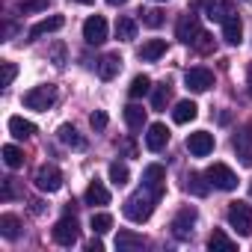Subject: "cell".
I'll use <instances>...</instances> for the list:
<instances>
[{
    "label": "cell",
    "mask_w": 252,
    "mask_h": 252,
    "mask_svg": "<svg viewBox=\"0 0 252 252\" xmlns=\"http://www.w3.org/2000/svg\"><path fill=\"white\" fill-rule=\"evenodd\" d=\"M158 193H152L149 187H140L137 193H131L128 199H125V217H128L131 222H146L152 214H155V205H158Z\"/></svg>",
    "instance_id": "obj_1"
},
{
    "label": "cell",
    "mask_w": 252,
    "mask_h": 252,
    "mask_svg": "<svg viewBox=\"0 0 252 252\" xmlns=\"http://www.w3.org/2000/svg\"><path fill=\"white\" fill-rule=\"evenodd\" d=\"M225 220H228L231 228H237V234H243V237L252 234V205H246V202H231L228 211H225Z\"/></svg>",
    "instance_id": "obj_2"
},
{
    "label": "cell",
    "mask_w": 252,
    "mask_h": 252,
    "mask_svg": "<svg viewBox=\"0 0 252 252\" xmlns=\"http://www.w3.org/2000/svg\"><path fill=\"white\" fill-rule=\"evenodd\" d=\"M54 101H57L54 83H42V86H33L30 92H24V107H30V110H48V107H54Z\"/></svg>",
    "instance_id": "obj_3"
},
{
    "label": "cell",
    "mask_w": 252,
    "mask_h": 252,
    "mask_svg": "<svg viewBox=\"0 0 252 252\" xmlns=\"http://www.w3.org/2000/svg\"><path fill=\"white\" fill-rule=\"evenodd\" d=\"M36 187H39L42 193H57V190L63 187V172H60L54 163L39 166V169H36Z\"/></svg>",
    "instance_id": "obj_4"
},
{
    "label": "cell",
    "mask_w": 252,
    "mask_h": 252,
    "mask_svg": "<svg viewBox=\"0 0 252 252\" xmlns=\"http://www.w3.org/2000/svg\"><path fill=\"white\" fill-rule=\"evenodd\" d=\"M54 240L60 243V246H74L77 243V237H80V228H77V220L68 214V217H63L57 225H54Z\"/></svg>",
    "instance_id": "obj_5"
},
{
    "label": "cell",
    "mask_w": 252,
    "mask_h": 252,
    "mask_svg": "<svg viewBox=\"0 0 252 252\" xmlns=\"http://www.w3.org/2000/svg\"><path fill=\"white\" fill-rule=\"evenodd\" d=\"M208 181H211V187H217V190H234L237 187V175L225 166V163H214V166H208Z\"/></svg>",
    "instance_id": "obj_6"
},
{
    "label": "cell",
    "mask_w": 252,
    "mask_h": 252,
    "mask_svg": "<svg viewBox=\"0 0 252 252\" xmlns=\"http://www.w3.org/2000/svg\"><path fill=\"white\" fill-rule=\"evenodd\" d=\"M184 83H187V89H193V92H208V89L214 86V71L205 68V65H196V68H190V71L184 74Z\"/></svg>",
    "instance_id": "obj_7"
},
{
    "label": "cell",
    "mask_w": 252,
    "mask_h": 252,
    "mask_svg": "<svg viewBox=\"0 0 252 252\" xmlns=\"http://www.w3.org/2000/svg\"><path fill=\"white\" fill-rule=\"evenodd\" d=\"M187 152H190L193 158H208V155L214 152V134H208V131H193V134L187 137Z\"/></svg>",
    "instance_id": "obj_8"
},
{
    "label": "cell",
    "mask_w": 252,
    "mask_h": 252,
    "mask_svg": "<svg viewBox=\"0 0 252 252\" xmlns=\"http://www.w3.org/2000/svg\"><path fill=\"white\" fill-rule=\"evenodd\" d=\"M143 187H149L152 193L163 196V190H166V169L160 163H149L143 169Z\"/></svg>",
    "instance_id": "obj_9"
},
{
    "label": "cell",
    "mask_w": 252,
    "mask_h": 252,
    "mask_svg": "<svg viewBox=\"0 0 252 252\" xmlns=\"http://www.w3.org/2000/svg\"><path fill=\"white\" fill-rule=\"evenodd\" d=\"M199 18L190 12V15H181L178 18V27H175V39L178 42H184V45H193L196 39H199Z\"/></svg>",
    "instance_id": "obj_10"
},
{
    "label": "cell",
    "mask_w": 252,
    "mask_h": 252,
    "mask_svg": "<svg viewBox=\"0 0 252 252\" xmlns=\"http://www.w3.org/2000/svg\"><path fill=\"white\" fill-rule=\"evenodd\" d=\"M83 39L89 45H104L107 42V21L101 15H92L83 21Z\"/></svg>",
    "instance_id": "obj_11"
},
{
    "label": "cell",
    "mask_w": 252,
    "mask_h": 252,
    "mask_svg": "<svg viewBox=\"0 0 252 252\" xmlns=\"http://www.w3.org/2000/svg\"><path fill=\"white\" fill-rule=\"evenodd\" d=\"M166 143H169V128H166V125H163V122L149 125L146 149H149V152H163V149H166Z\"/></svg>",
    "instance_id": "obj_12"
},
{
    "label": "cell",
    "mask_w": 252,
    "mask_h": 252,
    "mask_svg": "<svg viewBox=\"0 0 252 252\" xmlns=\"http://www.w3.org/2000/svg\"><path fill=\"white\" fill-rule=\"evenodd\" d=\"M193 225H196V211H193V208H184V211H178V217L172 220V234H175L178 240H187V237L193 234Z\"/></svg>",
    "instance_id": "obj_13"
},
{
    "label": "cell",
    "mask_w": 252,
    "mask_h": 252,
    "mask_svg": "<svg viewBox=\"0 0 252 252\" xmlns=\"http://www.w3.org/2000/svg\"><path fill=\"white\" fill-rule=\"evenodd\" d=\"M143 246H146V237L137 234V231H131V228H125V231L116 234V249H119V252H137V249H143Z\"/></svg>",
    "instance_id": "obj_14"
},
{
    "label": "cell",
    "mask_w": 252,
    "mask_h": 252,
    "mask_svg": "<svg viewBox=\"0 0 252 252\" xmlns=\"http://www.w3.org/2000/svg\"><path fill=\"white\" fill-rule=\"evenodd\" d=\"M166 54V42L163 39H149V42H143V48L137 51V57L143 60V63H155V60H160Z\"/></svg>",
    "instance_id": "obj_15"
},
{
    "label": "cell",
    "mask_w": 252,
    "mask_h": 252,
    "mask_svg": "<svg viewBox=\"0 0 252 252\" xmlns=\"http://www.w3.org/2000/svg\"><path fill=\"white\" fill-rule=\"evenodd\" d=\"M63 24H65L63 15H51V18H45V21H39V24L30 27V39H42V36H48V33H57Z\"/></svg>",
    "instance_id": "obj_16"
},
{
    "label": "cell",
    "mask_w": 252,
    "mask_h": 252,
    "mask_svg": "<svg viewBox=\"0 0 252 252\" xmlns=\"http://www.w3.org/2000/svg\"><path fill=\"white\" fill-rule=\"evenodd\" d=\"M252 128H243L237 137H234V152L240 155V160L246 163V166H252Z\"/></svg>",
    "instance_id": "obj_17"
},
{
    "label": "cell",
    "mask_w": 252,
    "mask_h": 252,
    "mask_svg": "<svg viewBox=\"0 0 252 252\" xmlns=\"http://www.w3.org/2000/svg\"><path fill=\"white\" fill-rule=\"evenodd\" d=\"M9 134H12L15 140H30V137L36 134V125L27 122L24 116H12V119H9Z\"/></svg>",
    "instance_id": "obj_18"
},
{
    "label": "cell",
    "mask_w": 252,
    "mask_h": 252,
    "mask_svg": "<svg viewBox=\"0 0 252 252\" xmlns=\"http://www.w3.org/2000/svg\"><path fill=\"white\" fill-rule=\"evenodd\" d=\"M240 36H243V24H240V18L231 12V15L222 21V39H225L228 45H240Z\"/></svg>",
    "instance_id": "obj_19"
},
{
    "label": "cell",
    "mask_w": 252,
    "mask_h": 252,
    "mask_svg": "<svg viewBox=\"0 0 252 252\" xmlns=\"http://www.w3.org/2000/svg\"><path fill=\"white\" fill-rule=\"evenodd\" d=\"M119 68H122V57H119V54H107V57H101V63H98V77H101V80H113V77L119 74Z\"/></svg>",
    "instance_id": "obj_20"
},
{
    "label": "cell",
    "mask_w": 252,
    "mask_h": 252,
    "mask_svg": "<svg viewBox=\"0 0 252 252\" xmlns=\"http://www.w3.org/2000/svg\"><path fill=\"white\" fill-rule=\"evenodd\" d=\"M86 205H110V190L104 187V181H89L86 187Z\"/></svg>",
    "instance_id": "obj_21"
},
{
    "label": "cell",
    "mask_w": 252,
    "mask_h": 252,
    "mask_svg": "<svg viewBox=\"0 0 252 252\" xmlns=\"http://www.w3.org/2000/svg\"><path fill=\"white\" fill-rule=\"evenodd\" d=\"M196 116H199L196 101H178V104H175V110H172V119H175L178 125H187V122H193Z\"/></svg>",
    "instance_id": "obj_22"
},
{
    "label": "cell",
    "mask_w": 252,
    "mask_h": 252,
    "mask_svg": "<svg viewBox=\"0 0 252 252\" xmlns=\"http://www.w3.org/2000/svg\"><path fill=\"white\" fill-rule=\"evenodd\" d=\"M208 175H202V172H190L187 175V181H184V190L187 193H193V196H208V190H211V181H205Z\"/></svg>",
    "instance_id": "obj_23"
},
{
    "label": "cell",
    "mask_w": 252,
    "mask_h": 252,
    "mask_svg": "<svg viewBox=\"0 0 252 252\" xmlns=\"http://www.w3.org/2000/svg\"><path fill=\"white\" fill-rule=\"evenodd\" d=\"M125 122H128L131 131H143L146 128V110L140 104H128L125 107Z\"/></svg>",
    "instance_id": "obj_24"
},
{
    "label": "cell",
    "mask_w": 252,
    "mask_h": 252,
    "mask_svg": "<svg viewBox=\"0 0 252 252\" xmlns=\"http://www.w3.org/2000/svg\"><path fill=\"white\" fill-rule=\"evenodd\" d=\"M116 39H119V42H134V39H137V21L128 18V15L119 18V21H116Z\"/></svg>",
    "instance_id": "obj_25"
},
{
    "label": "cell",
    "mask_w": 252,
    "mask_h": 252,
    "mask_svg": "<svg viewBox=\"0 0 252 252\" xmlns=\"http://www.w3.org/2000/svg\"><path fill=\"white\" fill-rule=\"evenodd\" d=\"M0 234H3L6 240H15L21 234V220L15 214H3L0 217Z\"/></svg>",
    "instance_id": "obj_26"
},
{
    "label": "cell",
    "mask_w": 252,
    "mask_h": 252,
    "mask_svg": "<svg viewBox=\"0 0 252 252\" xmlns=\"http://www.w3.org/2000/svg\"><path fill=\"white\" fill-rule=\"evenodd\" d=\"M208 249H214V252H234V240L225 231L214 228V234L208 237Z\"/></svg>",
    "instance_id": "obj_27"
},
{
    "label": "cell",
    "mask_w": 252,
    "mask_h": 252,
    "mask_svg": "<svg viewBox=\"0 0 252 252\" xmlns=\"http://www.w3.org/2000/svg\"><path fill=\"white\" fill-rule=\"evenodd\" d=\"M57 137H60V143H63V146H71V149H83V146H86V140L71 128V125H60Z\"/></svg>",
    "instance_id": "obj_28"
},
{
    "label": "cell",
    "mask_w": 252,
    "mask_h": 252,
    "mask_svg": "<svg viewBox=\"0 0 252 252\" xmlns=\"http://www.w3.org/2000/svg\"><path fill=\"white\" fill-rule=\"evenodd\" d=\"M110 181L116 184V187H125L131 181V169H128V163H110Z\"/></svg>",
    "instance_id": "obj_29"
},
{
    "label": "cell",
    "mask_w": 252,
    "mask_h": 252,
    "mask_svg": "<svg viewBox=\"0 0 252 252\" xmlns=\"http://www.w3.org/2000/svg\"><path fill=\"white\" fill-rule=\"evenodd\" d=\"M152 92V80L146 77V74H137L134 80H131V86H128V95L131 98H143V95H149Z\"/></svg>",
    "instance_id": "obj_30"
},
{
    "label": "cell",
    "mask_w": 252,
    "mask_h": 252,
    "mask_svg": "<svg viewBox=\"0 0 252 252\" xmlns=\"http://www.w3.org/2000/svg\"><path fill=\"white\" fill-rule=\"evenodd\" d=\"M169 98H172L169 83H160V86H155V92H152V107H155V110H163V107L169 104Z\"/></svg>",
    "instance_id": "obj_31"
},
{
    "label": "cell",
    "mask_w": 252,
    "mask_h": 252,
    "mask_svg": "<svg viewBox=\"0 0 252 252\" xmlns=\"http://www.w3.org/2000/svg\"><path fill=\"white\" fill-rule=\"evenodd\" d=\"M3 163H6L9 169H18V166L24 163V152H21L18 146H3Z\"/></svg>",
    "instance_id": "obj_32"
},
{
    "label": "cell",
    "mask_w": 252,
    "mask_h": 252,
    "mask_svg": "<svg viewBox=\"0 0 252 252\" xmlns=\"http://www.w3.org/2000/svg\"><path fill=\"white\" fill-rule=\"evenodd\" d=\"M110 228H113V217H110V214H104V211L92 214V231H95V234H107Z\"/></svg>",
    "instance_id": "obj_33"
},
{
    "label": "cell",
    "mask_w": 252,
    "mask_h": 252,
    "mask_svg": "<svg viewBox=\"0 0 252 252\" xmlns=\"http://www.w3.org/2000/svg\"><path fill=\"white\" fill-rule=\"evenodd\" d=\"M228 15H231V3H211V6H208V18H211V21H220V24H222Z\"/></svg>",
    "instance_id": "obj_34"
},
{
    "label": "cell",
    "mask_w": 252,
    "mask_h": 252,
    "mask_svg": "<svg viewBox=\"0 0 252 252\" xmlns=\"http://www.w3.org/2000/svg\"><path fill=\"white\" fill-rule=\"evenodd\" d=\"M140 15H143V24L152 27V30H158V27L166 21V15H163L160 9H146V12H140Z\"/></svg>",
    "instance_id": "obj_35"
},
{
    "label": "cell",
    "mask_w": 252,
    "mask_h": 252,
    "mask_svg": "<svg viewBox=\"0 0 252 252\" xmlns=\"http://www.w3.org/2000/svg\"><path fill=\"white\" fill-rule=\"evenodd\" d=\"M89 125H92V131H104V128H107V113H104V110H95V113L89 116Z\"/></svg>",
    "instance_id": "obj_36"
},
{
    "label": "cell",
    "mask_w": 252,
    "mask_h": 252,
    "mask_svg": "<svg viewBox=\"0 0 252 252\" xmlns=\"http://www.w3.org/2000/svg\"><path fill=\"white\" fill-rule=\"evenodd\" d=\"M48 3H51V0H24L21 12H42V9H48Z\"/></svg>",
    "instance_id": "obj_37"
},
{
    "label": "cell",
    "mask_w": 252,
    "mask_h": 252,
    "mask_svg": "<svg viewBox=\"0 0 252 252\" xmlns=\"http://www.w3.org/2000/svg\"><path fill=\"white\" fill-rule=\"evenodd\" d=\"M15 74H18V68H15V63H3V86H12V80H15Z\"/></svg>",
    "instance_id": "obj_38"
},
{
    "label": "cell",
    "mask_w": 252,
    "mask_h": 252,
    "mask_svg": "<svg viewBox=\"0 0 252 252\" xmlns=\"http://www.w3.org/2000/svg\"><path fill=\"white\" fill-rule=\"evenodd\" d=\"M193 45H196L199 51H211V36H208V33H199V39H196Z\"/></svg>",
    "instance_id": "obj_39"
},
{
    "label": "cell",
    "mask_w": 252,
    "mask_h": 252,
    "mask_svg": "<svg viewBox=\"0 0 252 252\" xmlns=\"http://www.w3.org/2000/svg\"><path fill=\"white\" fill-rule=\"evenodd\" d=\"M15 196V178H3V199Z\"/></svg>",
    "instance_id": "obj_40"
},
{
    "label": "cell",
    "mask_w": 252,
    "mask_h": 252,
    "mask_svg": "<svg viewBox=\"0 0 252 252\" xmlns=\"http://www.w3.org/2000/svg\"><path fill=\"white\" fill-rule=\"evenodd\" d=\"M86 249H89V252H101V249H104V243L95 237V240H89V246H86Z\"/></svg>",
    "instance_id": "obj_41"
},
{
    "label": "cell",
    "mask_w": 252,
    "mask_h": 252,
    "mask_svg": "<svg viewBox=\"0 0 252 252\" xmlns=\"http://www.w3.org/2000/svg\"><path fill=\"white\" fill-rule=\"evenodd\" d=\"M110 6H122V3H128V0H107Z\"/></svg>",
    "instance_id": "obj_42"
},
{
    "label": "cell",
    "mask_w": 252,
    "mask_h": 252,
    "mask_svg": "<svg viewBox=\"0 0 252 252\" xmlns=\"http://www.w3.org/2000/svg\"><path fill=\"white\" fill-rule=\"evenodd\" d=\"M249 92H252V68H249Z\"/></svg>",
    "instance_id": "obj_43"
},
{
    "label": "cell",
    "mask_w": 252,
    "mask_h": 252,
    "mask_svg": "<svg viewBox=\"0 0 252 252\" xmlns=\"http://www.w3.org/2000/svg\"><path fill=\"white\" fill-rule=\"evenodd\" d=\"M74 3H92V0H74Z\"/></svg>",
    "instance_id": "obj_44"
},
{
    "label": "cell",
    "mask_w": 252,
    "mask_h": 252,
    "mask_svg": "<svg viewBox=\"0 0 252 252\" xmlns=\"http://www.w3.org/2000/svg\"><path fill=\"white\" fill-rule=\"evenodd\" d=\"M155 3H166V0H155Z\"/></svg>",
    "instance_id": "obj_45"
},
{
    "label": "cell",
    "mask_w": 252,
    "mask_h": 252,
    "mask_svg": "<svg viewBox=\"0 0 252 252\" xmlns=\"http://www.w3.org/2000/svg\"><path fill=\"white\" fill-rule=\"evenodd\" d=\"M249 196H252V184H249Z\"/></svg>",
    "instance_id": "obj_46"
},
{
    "label": "cell",
    "mask_w": 252,
    "mask_h": 252,
    "mask_svg": "<svg viewBox=\"0 0 252 252\" xmlns=\"http://www.w3.org/2000/svg\"><path fill=\"white\" fill-rule=\"evenodd\" d=\"M249 3H252V0H249Z\"/></svg>",
    "instance_id": "obj_47"
}]
</instances>
